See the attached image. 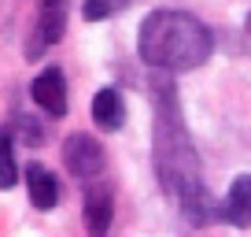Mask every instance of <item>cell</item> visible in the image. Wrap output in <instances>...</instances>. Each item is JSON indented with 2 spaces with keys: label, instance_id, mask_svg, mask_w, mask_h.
Wrapping results in <instances>:
<instances>
[{
  "label": "cell",
  "instance_id": "9",
  "mask_svg": "<svg viewBox=\"0 0 251 237\" xmlns=\"http://www.w3.org/2000/svg\"><path fill=\"white\" fill-rule=\"evenodd\" d=\"M93 122L100 130H107V134L122 130V122H126V100H122V93H118L115 86H103L100 93L93 96Z\"/></svg>",
  "mask_w": 251,
  "mask_h": 237
},
{
  "label": "cell",
  "instance_id": "8",
  "mask_svg": "<svg viewBox=\"0 0 251 237\" xmlns=\"http://www.w3.org/2000/svg\"><path fill=\"white\" fill-rule=\"evenodd\" d=\"M26 193H30V204L37 211H52L59 204V178L45 163H30L26 167Z\"/></svg>",
  "mask_w": 251,
  "mask_h": 237
},
{
  "label": "cell",
  "instance_id": "10",
  "mask_svg": "<svg viewBox=\"0 0 251 237\" xmlns=\"http://www.w3.org/2000/svg\"><path fill=\"white\" fill-rule=\"evenodd\" d=\"M19 182V163H15V145L11 134L0 126V189H11Z\"/></svg>",
  "mask_w": 251,
  "mask_h": 237
},
{
  "label": "cell",
  "instance_id": "6",
  "mask_svg": "<svg viewBox=\"0 0 251 237\" xmlns=\"http://www.w3.org/2000/svg\"><path fill=\"white\" fill-rule=\"evenodd\" d=\"M81 215H85V226L93 237H103L111 230L115 219V197H111L107 182H89L85 185V200H81Z\"/></svg>",
  "mask_w": 251,
  "mask_h": 237
},
{
  "label": "cell",
  "instance_id": "4",
  "mask_svg": "<svg viewBox=\"0 0 251 237\" xmlns=\"http://www.w3.org/2000/svg\"><path fill=\"white\" fill-rule=\"evenodd\" d=\"M67 15H71V0H41L37 8V37L30 45V59H37L45 48L59 45L63 33H67Z\"/></svg>",
  "mask_w": 251,
  "mask_h": 237
},
{
  "label": "cell",
  "instance_id": "7",
  "mask_svg": "<svg viewBox=\"0 0 251 237\" xmlns=\"http://www.w3.org/2000/svg\"><path fill=\"white\" fill-rule=\"evenodd\" d=\"M218 219H226L229 226H236V230H248L251 226V174L233 178L226 200L218 204Z\"/></svg>",
  "mask_w": 251,
  "mask_h": 237
},
{
  "label": "cell",
  "instance_id": "2",
  "mask_svg": "<svg viewBox=\"0 0 251 237\" xmlns=\"http://www.w3.org/2000/svg\"><path fill=\"white\" fill-rule=\"evenodd\" d=\"M137 52H141V59L151 71L181 74V71H196V67H203L211 59L214 37L192 11L159 8L141 23Z\"/></svg>",
  "mask_w": 251,
  "mask_h": 237
},
{
  "label": "cell",
  "instance_id": "3",
  "mask_svg": "<svg viewBox=\"0 0 251 237\" xmlns=\"http://www.w3.org/2000/svg\"><path fill=\"white\" fill-rule=\"evenodd\" d=\"M63 163L78 182H100L103 178V148L89 134H71L63 141Z\"/></svg>",
  "mask_w": 251,
  "mask_h": 237
},
{
  "label": "cell",
  "instance_id": "11",
  "mask_svg": "<svg viewBox=\"0 0 251 237\" xmlns=\"http://www.w3.org/2000/svg\"><path fill=\"white\" fill-rule=\"evenodd\" d=\"M133 0H85L81 4V15L85 23H103V19H115L118 11H126Z\"/></svg>",
  "mask_w": 251,
  "mask_h": 237
},
{
  "label": "cell",
  "instance_id": "12",
  "mask_svg": "<svg viewBox=\"0 0 251 237\" xmlns=\"http://www.w3.org/2000/svg\"><path fill=\"white\" fill-rule=\"evenodd\" d=\"M248 33H251V11H248Z\"/></svg>",
  "mask_w": 251,
  "mask_h": 237
},
{
  "label": "cell",
  "instance_id": "1",
  "mask_svg": "<svg viewBox=\"0 0 251 237\" xmlns=\"http://www.w3.org/2000/svg\"><path fill=\"white\" fill-rule=\"evenodd\" d=\"M151 108H155V174H159V185H163V193L177 204V211L192 226H211L218 219V200L203 185L196 145L188 137L177 89H174V82L166 74L151 82Z\"/></svg>",
  "mask_w": 251,
  "mask_h": 237
},
{
  "label": "cell",
  "instance_id": "5",
  "mask_svg": "<svg viewBox=\"0 0 251 237\" xmlns=\"http://www.w3.org/2000/svg\"><path fill=\"white\" fill-rule=\"evenodd\" d=\"M30 96H33V104H37L48 118H63L67 115V78H63L59 67L41 71L37 78H33V86H30Z\"/></svg>",
  "mask_w": 251,
  "mask_h": 237
}]
</instances>
